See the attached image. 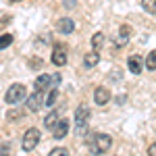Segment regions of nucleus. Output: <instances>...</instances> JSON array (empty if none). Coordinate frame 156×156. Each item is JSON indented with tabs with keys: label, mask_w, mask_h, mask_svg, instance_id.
Masks as SVG:
<instances>
[{
	"label": "nucleus",
	"mask_w": 156,
	"mask_h": 156,
	"mask_svg": "<svg viewBox=\"0 0 156 156\" xmlns=\"http://www.w3.org/2000/svg\"><path fill=\"white\" fill-rule=\"evenodd\" d=\"M11 44H12V34H2L0 36V50L9 48Z\"/></svg>",
	"instance_id": "19"
},
{
	"label": "nucleus",
	"mask_w": 156,
	"mask_h": 156,
	"mask_svg": "<svg viewBox=\"0 0 156 156\" xmlns=\"http://www.w3.org/2000/svg\"><path fill=\"white\" fill-rule=\"evenodd\" d=\"M29 67L31 69H40L42 67V58H29Z\"/></svg>",
	"instance_id": "22"
},
{
	"label": "nucleus",
	"mask_w": 156,
	"mask_h": 156,
	"mask_svg": "<svg viewBox=\"0 0 156 156\" xmlns=\"http://www.w3.org/2000/svg\"><path fill=\"white\" fill-rule=\"evenodd\" d=\"M102 44H104V34H100V31L94 34V36H92V48L100 50V48H102Z\"/></svg>",
	"instance_id": "17"
},
{
	"label": "nucleus",
	"mask_w": 156,
	"mask_h": 156,
	"mask_svg": "<svg viewBox=\"0 0 156 156\" xmlns=\"http://www.w3.org/2000/svg\"><path fill=\"white\" fill-rule=\"evenodd\" d=\"M9 2H21V0H9Z\"/></svg>",
	"instance_id": "25"
},
{
	"label": "nucleus",
	"mask_w": 156,
	"mask_h": 156,
	"mask_svg": "<svg viewBox=\"0 0 156 156\" xmlns=\"http://www.w3.org/2000/svg\"><path fill=\"white\" fill-rule=\"evenodd\" d=\"M98 62H100V54H98V50H90V52L83 56V67H85V69H94Z\"/></svg>",
	"instance_id": "12"
},
{
	"label": "nucleus",
	"mask_w": 156,
	"mask_h": 156,
	"mask_svg": "<svg viewBox=\"0 0 156 156\" xmlns=\"http://www.w3.org/2000/svg\"><path fill=\"white\" fill-rule=\"evenodd\" d=\"M56 29H58L62 36H69V34H73V29H75V23H73V19H69V17H62V19L56 21Z\"/></svg>",
	"instance_id": "9"
},
{
	"label": "nucleus",
	"mask_w": 156,
	"mask_h": 156,
	"mask_svg": "<svg viewBox=\"0 0 156 156\" xmlns=\"http://www.w3.org/2000/svg\"><path fill=\"white\" fill-rule=\"evenodd\" d=\"M127 67H129V71L135 73V75H140V73L144 71V58L142 56H129V60H127Z\"/></svg>",
	"instance_id": "11"
},
{
	"label": "nucleus",
	"mask_w": 156,
	"mask_h": 156,
	"mask_svg": "<svg viewBox=\"0 0 156 156\" xmlns=\"http://www.w3.org/2000/svg\"><path fill=\"white\" fill-rule=\"evenodd\" d=\"M110 90L108 87H104V85H100V87H96L94 90V102H96L98 106H104L108 100H110Z\"/></svg>",
	"instance_id": "6"
},
{
	"label": "nucleus",
	"mask_w": 156,
	"mask_h": 156,
	"mask_svg": "<svg viewBox=\"0 0 156 156\" xmlns=\"http://www.w3.org/2000/svg\"><path fill=\"white\" fill-rule=\"evenodd\" d=\"M148 156H156V142L150 144V148H148Z\"/></svg>",
	"instance_id": "23"
},
{
	"label": "nucleus",
	"mask_w": 156,
	"mask_h": 156,
	"mask_svg": "<svg viewBox=\"0 0 156 156\" xmlns=\"http://www.w3.org/2000/svg\"><path fill=\"white\" fill-rule=\"evenodd\" d=\"M27 100V87L23 83H12L9 90H6V94H4V102L6 104H19V102H23Z\"/></svg>",
	"instance_id": "2"
},
{
	"label": "nucleus",
	"mask_w": 156,
	"mask_h": 156,
	"mask_svg": "<svg viewBox=\"0 0 156 156\" xmlns=\"http://www.w3.org/2000/svg\"><path fill=\"white\" fill-rule=\"evenodd\" d=\"M25 104H27V110H31V112L40 110V108L46 104V92H37V90H36L31 96L27 98V102H25Z\"/></svg>",
	"instance_id": "5"
},
{
	"label": "nucleus",
	"mask_w": 156,
	"mask_h": 156,
	"mask_svg": "<svg viewBox=\"0 0 156 156\" xmlns=\"http://www.w3.org/2000/svg\"><path fill=\"white\" fill-rule=\"evenodd\" d=\"M11 152H12V144L11 142H6V144L0 146V156H11Z\"/></svg>",
	"instance_id": "20"
},
{
	"label": "nucleus",
	"mask_w": 156,
	"mask_h": 156,
	"mask_svg": "<svg viewBox=\"0 0 156 156\" xmlns=\"http://www.w3.org/2000/svg\"><path fill=\"white\" fill-rule=\"evenodd\" d=\"M36 90L37 92H46V90H52L54 87V81H52V75H40L36 79Z\"/></svg>",
	"instance_id": "10"
},
{
	"label": "nucleus",
	"mask_w": 156,
	"mask_h": 156,
	"mask_svg": "<svg viewBox=\"0 0 156 156\" xmlns=\"http://www.w3.org/2000/svg\"><path fill=\"white\" fill-rule=\"evenodd\" d=\"M129 37H131V27H129V25H121L119 37H117V42H115V46H117V48L123 46L125 42H129Z\"/></svg>",
	"instance_id": "13"
},
{
	"label": "nucleus",
	"mask_w": 156,
	"mask_h": 156,
	"mask_svg": "<svg viewBox=\"0 0 156 156\" xmlns=\"http://www.w3.org/2000/svg\"><path fill=\"white\" fill-rule=\"evenodd\" d=\"M60 119H62V117H60L58 110H50L48 115L44 117V127H46V129H52V127H54V125H56Z\"/></svg>",
	"instance_id": "14"
},
{
	"label": "nucleus",
	"mask_w": 156,
	"mask_h": 156,
	"mask_svg": "<svg viewBox=\"0 0 156 156\" xmlns=\"http://www.w3.org/2000/svg\"><path fill=\"white\" fill-rule=\"evenodd\" d=\"M144 65H146V69H148V71H156V50H152V52L146 56Z\"/></svg>",
	"instance_id": "15"
},
{
	"label": "nucleus",
	"mask_w": 156,
	"mask_h": 156,
	"mask_svg": "<svg viewBox=\"0 0 156 156\" xmlns=\"http://www.w3.org/2000/svg\"><path fill=\"white\" fill-rule=\"evenodd\" d=\"M67 133H69V121L62 117V119L52 127V137H54V140H62Z\"/></svg>",
	"instance_id": "7"
},
{
	"label": "nucleus",
	"mask_w": 156,
	"mask_h": 156,
	"mask_svg": "<svg viewBox=\"0 0 156 156\" xmlns=\"http://www.w3.org/2000/svg\"><path fill=\"white\" fill-rule=\"evenodd\" d=\"M85 142H87V148L94 154H104L106 150H110V146H112V137L108 133H90L85 137Z\"/></svg>",
	"instance_id": "1"
},
{
	"label": "nucleus",
	"mask_w": 156,
	"mask_h": 156,
	"mask_svg": "<svg viewBox=\"0 0 156 156\" xmlns=\"http://www.w3.org/2000/svg\"><path fill=\"white\" fill-rule=\"evenodd\" d=\"M56 100H58V87H52L48 92V96H46V104L44 106H54Z\"/></svg>",
	"instance_id": "16"
},
{
	"label": "nucleus",
	"mask_w": 156,
	"mask_h": 156,
	"mask_svg": "<svg viewBox=\"0 0 156 156\" xmlns=\"http://www.w3.org/2000/svg\"><path fill=\"white\" fill-rule=\"evenodd\" d=\"M52 81H54V87L58 85V81H60V75H58V73H54V75H52Z\"/></svg>",
	"instance_id": "24"
},
{
	"label": "nucleus",
	"mask_w": 156,
	"mask_h": 156,
	"mask_svg": "<svg viewBox=\"0 0 156 156\" xmlns=\"http://www.w3.org/2000/svg\"><path fill=\"white\" fill-rule=\"evenodd\" d=\"M142 6H144L146 12L150 15H156V0H142Z\"/></svg>",
	"instance_id": "18"
},
{
	"label": "nucleus",
	"mask_w": 156,
	"mask_h": 156,
	"mask_svg": "<svg viewBox=\"0 0 156 156\" xmlns=\"http://www.w3.org/2000/svg\"><path fill=\"white\" fill-rule=\"evenodd\" d=\"M48 156H69V150L67 148H52Z\"/></svg>",
	"instance_id": "21"
},
{
	"label": "nucleus",
	"mask_w": 156,
	"mask_h": 156,
	"mask_svg": "<svg viewBox=\"0 0 156 156\" xmlns=\"http://www.w3.org/2000/svg\"><path fill=\"white\" fill-rule=\"evenodd\" d=\"M87 121H90V108L81 104L75 110V123H77V135H85L87 133Z\"/></svg>",
	"instance_id": "3"
},
{
	"label": "nucleus",
	"mask_w": 156,
	"mask_h": 156,
	"mask_svg": "<svg viewBox=\"0 0 156 156\" xmlns=\"http://www.w3.org/2000/svg\"><path fill=\"white\" fill-rule=\"evenodd\" d=\"M40 129H36V127H29L27 131L23 133V140H21V148H23L25 152H29V150H34L37 144H40Z\"/></svg>",
	"instance_id": "4"
},
{
	"label": "nucleus",
	"mask_w": 156,
	"mask_h": 156,
	"mask_svg": "<svg viewBox=\"0 0 156 156\" xmlns=\"http://www.w3.org/2000/svg\"><path fill=\"white\" fill-rule=\"evenodd\" d=\"M52 62H54L56 67H65V65H67V50L62 48L60 44H56L54 50H52Z\"/></svg>",
	"instance_id": "8"
}]
</instances>
